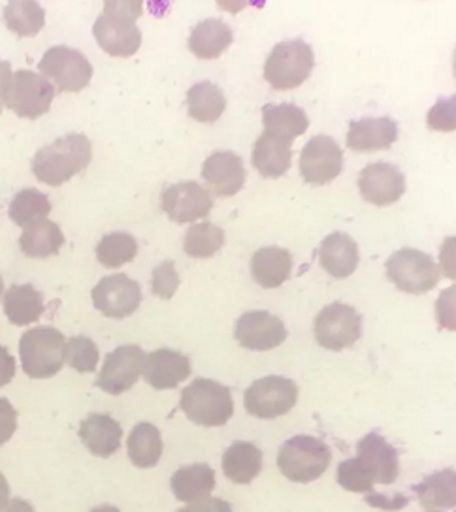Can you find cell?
<instances>
[{"instance_id":"obj_1","label":"cell","mask_w":456,"mask_h":512,"mask_svg":"<svg viewBox=\"0 0 456 512\" xmlns=\"http://www.w3.org/2000/svg\"><path fill=\"white\" fill-rule=\"evenodd\" d=\"M93 160V145L85 134H66L44 145L34 155L31 168L38 181L49 187H61L83 172Z\"/></svg>"},{"instance_id":"obj_2","label":"cell","mask_w":456,"mask_h":512,"mask_svg":"<svg viewBox=\"0 0 456 512\" xmlns=\"http://www.w3.org/2000/svg\"><path fill=\"white\" fill-rule=\"evenodd\" d=\"M142 8L134 0L106 2L104 14L93 25L98 46L112 57H132L142 46V32L136 27Z\"/></svg>"},{"instance_id":"obj_3","label":"cell","mask_w":456,"mask_h":512,"mask_svg":"<svg viewBox=\"0 0 456 512\" xmlns=\"http://www.w3.org/2000/svg\"><path fill=\"white\" fill-rule=\"evenodd\" d=\"M66 339L53 326H36L19 341V358L27 377L51 379L65 366Z\"/></svg>"},{"instance_id":"obj_4","label":"cell","mask_w":456,"mask_h":512,"mask_svg":"<svg viewBox=\"0 0 456 512\" xmlns=\"http://www.w3.org/2000/svg\"><path fill=\"white\" fill-rule=\"evenodd\" d=\"M330 462L332 450L323 439L313 435H296L283 443L277 454V467L281 475L300 484L323 477Z\"/></svg>"},{"instance_id":"obj_5","label":"cell","mask_w":456,"mask_h":512,"mask_svg":"<svg viewBox=\"0 0 456 512\" xmlns=\"http://www.w3.org/2000/svg\"><path fill=\"white\" fill-rule=\"evenodd\" d=\"M180 407L191 422L204 428L225 426L234 415L230 390L210 379H195L187 388H183Z\"/></svg>"},{"instance_id":"obj_6","label":"cell","mask_w":456,"mask_h":512,"mask_svg":"<svg viewBox=\"0 0 456 512\" xmlns=\"http://www.w3.org/2000/svg\"><path fill=\"white\" fill-rule=\"evenodd\" d=\"M315 66L313 49L308 42L294 38L279 42L264 64V80L274 91H291L311 76Z\"/></svg>"},{"instance_id":"obj_7","label":"cell","mask_w":456,"mask_h":512,"mask_svg":"<svg viewBox=\"0 0 456 512\" xmlns=\"http://www.w3.org/2000/svg\"><path fill=\"white\" fill-rule=\"evenodd\" d=\"M387 277L392 285L408 294H426L438 287L441 275L434 258L419 249L404 247L387 260Z\"/></svg>"},{"instance_id":"obj_8","label":"cell","mask_w":456,"mask_h":512,"mask_svg":"<svg viewBox=\"0 0 456 512\" xmlns=\"http://www.w3.org/2000/svg\"><path fill=\"white\" fill-rule=\"evenodd\" d=\"M40 76L55 87L57 93H78L85 89L93 78V64L78 49L55 46L48 49L38 63Z\"/></svg>"},{"instance_id":"obj_9","label":"cell","mask_w":456,"mask_h":512,"mask_svg":"<svg viewBox=\"0 0 456 512\" xmlns=\"http://www.w3.org/2000/svg\"><path fill=\"white\" fill-rule=\"evenodd\" d=\"M313 334L326 351L349 349L362 337V317L351 305H326L315 317Z\"/></svg>"},{"instance_id":"obj_10","label":"cell","mask_w":456,"mask_h":512,"mask_svg":"<svg viewBox=\"0 0 456 512\" xmlns=\"http://www.w3.org/2000/svg\"><path fill=\"white\" fill-rule=\"evenodd\" d=\"M298 401V386L279 375L262 377L251 384L244 394L245 411L257 418H277L293 411Z\"/></svg>"},{"instance_id":"obj_11","label":"cell","mask_w":456,"mask_h":512,"mask_svg":"<svg viewBox=\"0 0 456 512\" xmlns=\"http://www.w3.org/2000/svg\"><path fill=\"white\" fill-rule=\"evenodd\" d=\"M147 354L136 345H123L115 351L106 354L104 366L100 369L97 377V386L110 394L119 396L127 390H131L138 379L144 375Z\"/></svg>"},{"instance_id":"obj_12","label":"cell","mask_w":456,"mask_h":512,"mask_svg":"<svg viewBox=\"0 0 456 512\" xmlns=\"http://www.w3.org/2000/svg\"><path fill=\"white\" fill-rule=\"evenodd\" d=\"M55 95V87L44 76L34 74L31 70H17L6 106L17 117L34 121L49 112Z\"/></svg>"},{"instance_id":"obj_13","label":"cell","mask_w":456,"mask_h":512,"mask_svg":"<svg viewBox=\"0 0 456 512\" xmlns=\"http://www.w3.org/2000/svg\"><path fill=\"white\" fill-rule=\"evenodd\" d=\"M343 151L330 136H315L304 145L300 155V176L306 183L323 187L342 174Z\"/></svg>"},{"instance_id":"obj_14","label":"cell","mask_w":456,"mask_h":512,"mask_svg":"<svg viewBox=\"0 0 456 512\" xmlns=\"http://www.w3.org/2000/svg\"><path fill=\"white\" fill-rule=\"evenodd\" d=\"M142 304V288L125 273H114L93 288V305L108 319H127Z\"/></svg>"},{"instance_id":"obj_15","label":"cell","mask_w":456,"mask_h":512,"mask_svg":"<svg viewBox=\"0 0 456 512\" xmlns=\"http://www.w3.org/2000/svg\"><path fill=\"white\" fill-rule=\"evenodd\" d=\"M161 208L174 223H195L212 211V194L196 181H181L164 189Z\"/></svg>"},{"instance_id":"obj_16","label":"cell","mask_w":456,"mask_h":512,"mask_svg":"<svg viewBox=\"0 0 456 512\" xmlns=\"http://www.w3.org/2000/svg\"><path fill=\"white\" fill-rule=\"evenodd\" d=\"M360 196L374 206H391L406 192V177L391 162H372L359 176Z\"/></svg>"},{"instance_id":"obj_17","label":"cell","mask_w":456,"mask_h":512,"mask_svg":"<svg viewBox=\"0 0 456 512\" xmlns=\"http://www.w3.org/2000/svg\"><path fill=\"white\" fill-rule=\"evenodd\" d=\"M234 336L247 351H272L287 339V328L268 311H249L236 322Z\"/></svg>"},{"instance_id":"obj_18","label":"cell","mask_w":456,"mask_h":512,"mask_svg":"<svg viewBox=\"0 0 456 512\" xmlns=\"http://www.w3.org/2000/svg\"><path fill=\"white\" fill-rule=\"evenodd\" d=\"M202 177L210 194L213 192L219 198H230L244 189L247 177L244 160L232 151H215L204 162Z\"/></svg>"},{"instance_id":"obj_19","label":"cell","mask_w":456,"mask_h":512,"mask_svg":"<svg viewBox=\"0 0 456 512\" xmlns=\"http://www.w3.org/2000/svg\"><path fill=\"white\" fill-rule=\"evenodd\" d=\"M398 140V125L391 117H364L349 123L347 147L357 153L389 149Z\"/></svg>"},{"instance_id":"obj_20","label":"cell","mask_w":456,"mask_h":512,"mask_svg":"<svg viewBox=\"0 0 456 512\" xmlns=\"http://www.w3.org/2000/svg\"><path fill=\"white\" fill-rule=\"evenodd\" d=\"M191 377L189 356L170 349H159L147 354L144 379L155 390H170Z\"/></svg>"},{"instance_id":"obj_21","label":"cell","mask_w":456,"mask_h":512,"mask_svg":"<svg viewBox=\"0 0 456 512\" xmlns=\"http://www.w3.org/2000/svg\"><path fill=\"white\" fill-rule=\"evenodd\" d=\"M360 462L366 465L377 484H392L400 475V460H398V452L392 447L391 443H387V439L379 433H368L366 437H362L357 445Z\"/></svg>"},{"instance_id":"obj_22","label":"cell","mask_w":456,"mask_h":512,"mask_svg":"<svg viewBox=\"0 0 456 512\" xmlns=\"http://www.w3.org/2000/svg\"><path fill=\"white\" fill-rule=\"evenodd\" d=\"M317 256L321 268L334 279H347L349 275L355 273L360 262L357 241L343 232H334L326 236L317 251Z\"/></svg>"},{"instance_id":"obj_23","label":"cell","mask_w":456,"mask_h":512,"mask_svg":"<svg viewBox=\"0 0 456 512\" xmlns=\"http://www.w3.org/2000/svg\"><path fill=\"white\" fill-rule=\"evenodd\" d=\"M264 134L283 144L293 145L310 127V117L294 104H266L262 108Z\"/></svg>"},{"instance_id":"obj_24","label":"cell","mask_w":456,"mask_h":512,"mask_svg":"<svg viewBox=\"0 0 456 512\" xmlns=\"http://www.w3.org/2000/svg\"><path fill=\"white\" fill-rule=\"evenodd\" d=\"M78 435L91 454L98 458H110L121 448L123 428L114 416L93 413L80 424Z\"/></svg>"},{"instance_id":"obj_25","label":"cell","mask_w":456,"mask_h":512,"mask_svg":"<svg viewBox=\"0 0 456 512\" xmlns=\"http://www.w3.org/2000/svg\"><path fill=\"white\" fill-rule=\"evenodd\" d=\"M232 40H234V32L230 29V25L219 17H210L193 27L189 36V49L198 59L212 61L221 57L232 46Z\"/></svg>"},{"instance_id":"obj_26","label":"cell","mask_w":456,"mask_h":512,"mask_svg":"<svg viewBox=\"0 0 456 512\" xmlns=\"http://www.w3.org/2000/svg\"><path fill=\"white\" fill-rule=\"evenodd\" d=\"M293 272V255L283 247H262L251 258V275L262 288L281 287Z\"/></svg>"},{"instance_id":"obj_27","label":"cell","mask_w":456,"mask_h":512,"mask_svg":"<svg viewBox=\"0 0 456 512\" xmlns=\"http://www.w3.org/2000/svg\"><path fill=\"white\" fill-rule=\"evenodd\" d=\"M262 450L255 443L236 441L223 454V473L234 484H249L261 475Z\"/></svg>"},{"instance_id":"obj_28","label":"cell","mask_w":456,"mask_h":512,"mask_svg":"<svg viewBox=\"0 0 456 512\" xmlns=\"http://www.w3.org/2000/svg\"><path fill=\"white\" fill-rule=\"evenodd\" d=\"M170 486L176 499L195 503L215 490V471L208 464L185 465L172 475Z\"/></svg>"},{"instance_id":"obj_29","label":"cell","mask_w":456,"mask_h":512,"mask_svg":"<svg viewBox=\"0 0 456 512\" xmlns=\"http://www.w3.org/2000/svg\"><path fill=\"white\" fill-rule=\"evenodd\" d=\"M65 245V234L61 226L49 219H42L23 228L19 238V249L31 258H48L57 255Z\"/></svg>"},{"instance_id":"obj_30","label":"cell","mask_w":456,"mask_h":512,"mask_svg":"<svg viewBox=\"0 0 456 512\" xmlns=\"http://www.w3.org/2000/svg\"><path fill=\"white\" fill-rule=\"evenodd\" d=\"M44 296L33 285H14L4 296V313L14 326H29L44 315Z\"/></svg>"},{"instance_id":"obj_31","label":"cell","mask_w":456,"mask_h":512,"mask_svg":"<svg viewBox=\"0 0 456 512\" xmlns=\"http://www.w3.org/2000/svg\"><path fill=\"white\" fill-rule=\"evenodd\" d=\"M293 145L283 144L262 132L261 138L253 145L251 162L259 170L262 177L277 179L285 176L291 168Z\"/></svg>"},{"instance_id":"obj_32","label":"cell","mask_w":456,"mask_h":512,"mask_svg":"<svg viewBox=\"0 0 456 512\" xmlns=\"http://www.w3.org/2000/svg\"><path fill=\"white\" fill-rule=\"evenodd\" d=\"M413 492L419 497V503L426 511L434 509H455L456 473L455 469H443L413 486Z\"/></svg>"},{"instance_id":"obj_33","label":"cell","mask_w":456,"mask_h":512,"mask_svg":"<svg viewBox=\"0 0 456 512\" xmlns=\"http://www.w3.org/2000/svg\"><path fill=\"white\" fill-rule=\"evenodd\" d=\"M227 108L221 87L212 81H200L187 91V110L198 123H215Z\"/></svg>"},{"instance_id":"obj_34","label":"cell","mask_w":456,"mask_h":512,"mask_svg":"<svg viewBox=\"0 0 456 512\" xmlns=\"http://www.w3.org/2000/svg\"><path fill=\"white\" fill-rule=\"evenodd\" d=\"M129 458L132 464L140 469H149L159 464L163 456V437L157 426L151 422H140L132 428L129 437Z\"/></svg>"},{"instance_id":"obj_35","label":"cell","mask_w":456,"mask_h":512,"mask_svg":"<svg viewBox=\"0 0 456 512\" xmlns=\"http://www.w3.org/2000/svg\"><path fill=\"white\" fill-rule=\"evenodd\" d=\"M4 23L21 38H34L46 25V12L34 0H14L4 6Z\"/></svg>"},{"instance_id":"obj_36","label":"cell","mask_w":456,"mask_h":512,"mask_svg":"<svg viewBox=\"0 0 456 512\" xmlns=\"http://www.w3.org/2000/svg\"><path fill=\"white\" fill-rule=\"evenodd\" d=\"M49 213H51V202L48 196L38 189H23L17 192L8 208L12 223H16L21 228H27L29 224L36 221L48 219Z\"/></svg>"},{"instance_id":"obj_37","label":"cell","mask_w":456,"mask_h":512,"mask_svg":"<svg viewBox=\"0 0 456 512\" xmlns=\"http://www.w3.org/2000/svg\"><path fill=\"white\" fill-rule=\"evenodd\" d=\"M136 255H138V241L129 232L106 234L97 245L98 262L110 270H117L129 264Z\"/></svg>"},{"instance_id":"obj_38","label":"cell","mask_w":456,"mask_h":512,"mask_svg":"<svg viewBox=\"0 0 456 512\" xmlns=\"http://www.w3.org/2000/svg\"><path fill=\"white\" fill-rule=\"evenodd\" d=\"M223 245V228L212 223H200L187 230L183 240V251L193 258H212Z\"/></svg>"},{"instance_id":"obj_39","label":"cell","mask_w":456,"mask_h":512,"mask_svg":"<svg viewBox=\"0 0 456 512\" xmlns=\"http://www.w3.org/2000/svg\"><path fill=\"white\" fill-rule=\"evenodd\" d=\"M98 347L91 337L78 336L66 341L65 364L80 373H93L97 369Z\"/></svg>"},{"instance_id":"obj_40","label":"cell","mask_w":456,"mask_h":512,"mask_svg":"<svg viewBox=\"0 0 456 512\" xmlns=\"http://www.w3.org/2000/svg\"><path fill=\"white\" fill-rule=\"evenodd\" d=\"M338 482L343 490L355 494H370L375 486L372 471L362 464L359 458L343 460L338 467Z\"/></svg>"},{"instance_id":"obj_41","label":"cell","mask_w":456,"mask_h":512,"mask_svg":"<svg viewBox=\"0 0 456 512\" xmlns=\"http://www.w3.org/2000/svg\"><path fill=\"white\" fill-rule=\"evenodd\" d=\"M180 288V275L172 260H164L151 273V292L161 300H170Z\"/></svg>"},{"instance_id":"obj_42","label":"cell","mask_w":456,"mask_h":512,"mask_svg":"<svg viewBox=\"0 0 456 512\" xmlns=\"http://www.w3.org/2000/svg\"><path fill=\"white\" fill-rule=\"evenodd\" d=\"M455 96L440 98L428 113V127L441 132H453L455 123Z\"/></svg>"},{"instance_id":"obj_43","label":"cell","mask_w":456,"mask_h":512,"mask_svg":"<svg viewBox=\"0 0 456 512\" xmlns=\"http://www.w3.org/2000/svg\"><path fill=\"white\" fill-rule=\"evenodd\" d=\"M17 430V413L14 405L6 398H0V447L6 445Z\"/></svg>"},{"instance_id":"obj_44","label":"cell","mask_w":456,"mask_h":512,"mask_svg":"<svg viewBox=\"0 0 456 512\" xmlns=\"http://www.w3.org/2000/svg\"><path fill=\"white\" fill-rule=\"evenodd\" d=\"M176 512H232V505L219 497H204Z\"/></svg>"},{"instance_id":"obj_45","label":"cell","mask_w":456,"mask_h":512,"mask_svg":"<svg viewBox=\"0 0 456 512\" xmlns=\"http://www.w3.org/2000/svg\"><path fill=\"white\" fill-rule=\"evenodd\" d=\"M16 369V358L4 345H0V386H6L14 381Z\"/></svg>"},{"instance_id":"obj_46","label":"cell","mask_w":456,"mask_h":512,"mask_svg":"<svg viewBox=\"0 0 456 512\" xmlns=\"http://www.w3.org/2000/svg\"><path fill=\"white\" fill-rule=\"evenodd\" d=\"M12 80H14L12 64L0 59V113L4 112L6 100H8L10 89H12Z\"/></svg>"},{"instance_id":"obj_47","label":"cell","mask_w":456,"mask_h":512,"mask_svg":"<svg viewBox=\"0 0 456 512\" xmlns=\"http://www.w3.org/2000/svg\"><path fill=\"white\" fill-rule=\"evenodd\" d=\"M2 512H36L33 505L21 497H14L12 501H8L6 509Z\"/></svg>"},{"instance_id":"obj_48","label":"cell","mask_w":456,"mask_h":512,"mask_svg":"<svg viewBox=\"0 0 456 512\" xmlns=\"http://www.w3.org/2000/svg\"><path fill=\"white\" fill-rule=\"evenodd\" d=\"M8 501H10V484H8V480L0 471V511L6 509Z\"/></svg>"},{"instance_id":"obj_49","label":"cell","mask_w":456,"mask_h":512,"mask_svg":"<svg viewBox=\"0 0 456 512\" xmlns=\"http://www.w3.org/2000/svg\"><path fill=\"white\" fill-rule=\"evenodd\" d=\"M91 512H121L117 507H114V505H98V507H95V509H91Z\"/></svg>"},{"instance_id":"obj_50","label":"cell","mask_w":456,"mask_h":512,"mask_svg":"<svg viewBox=\"0 0 456 512\" xmlns=\"http://www.w3.org/2000/svg\"><path fill=\"white\" fill-rule=\"evenodd\" d=\"M2 292H4V279H2V275H0V296H2Z\"/></svg>"},{"instance_id":"obj_51","label":"cell","mask_w":456,"mask_h":512,"mask_svg":"<svg viewBox=\"0 0 456 512\" xmlns=\"http://www.w3.org/2000/svg\"><path fill=\"white\" fill-rule=\"evenodd\" d=\"M428 512H438V511H428Z\"/></svg>"}]
</instances>
